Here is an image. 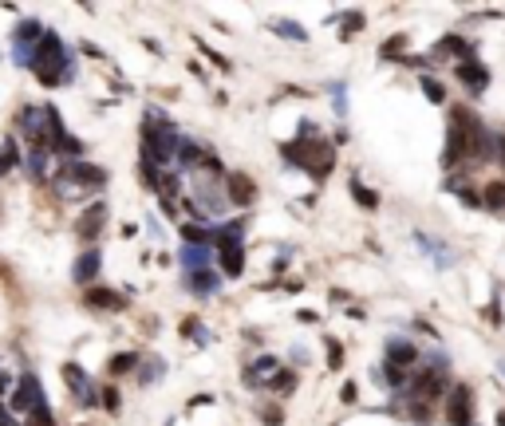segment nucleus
<instances>
[{"label": "nucleus", "mask_w": 505, "mask_h": 426, "mask_svg": "<svg viewBox=\"0 0 505 426\" xmlns=\"http://www.w3.org/2000/svg\"><path fill=\"white\" fill-rule=\"evenodd\" d=\"M186 198L206 213L209 221L229 213V194H225V166L218 162V154H206L198 170H189V189Z\"/></svg>", "instance_id": "nucleus-1"}, {"label": "nucleus", "mask_w": 505, "mask_h": 426, "mask_svg": "<svg viewBox=\"0 0 505 426\" xmlns=\"http://www.w3.org/2000/svg\"><path fill=\"white\" fill-rule=\"evenodd\" d=\"M178 146H182L178 127L166 119V111L150 107L142 115V162H154L158 170H170L178 162Z\"/></svg>", "instance_id": "nucleus-2"}, {"label": "nucleus", "mask_w": 505, "mask_h": 426, "mask_svg": "<svg viewBox=\"0 0 505 426\" xmlns=\"http://www.w3.org/2000/svg\"><path fill=\"white\" fill-rule=\"evenodd\" d=\"M280 158H285V166L304 170L312 182H324L336 170V146L324 139H297V142H280Z\"/></svg>", "instance_id": "nucleus-3"}, {"label": "nucleus", "mask_w": 505, "mask_h": 426, "mask_svg": "<svg viewBox=\"0 0 505 426\" xmlns=\"http://www.w3.org/2000/svg\"><path fill=\"white\" fill-rule=\"evenodd\" d=\"M16 130L24 134L28 146H48V150L56 146L63 134H71V130L63 127L60 111L51 107V103H32V107H24L20 115H16Z\"/></svg>", "instance_id": "nucleus-4"}, {"label": "nucleus", "mask_w": 505, "mask_h": 426, "mask_svg": "<svg viewBox=\"0 0 505 426\" xmlns=\"http://www.w3.org/2000/svg\"><path fill=\"white\" fill-rule=\"evenodd\" d=\"M107 170L95 166V162H60V170H56V194H60L63 201H75V198H87V194H103V186H107Z\"/></svg>", "instance_id": "nucleus-5"}, {"label": "nucleus", "mask_w": 505, "mask_h": 426, "mask_svg": "<svg viewBox=\"0 0 505 426\" xmlns=\"http://www.w3.org/2000/svg\"><path fill=\"white\" fill-rule=\"evenodd\" d=\"M63 387L71 391V399L83 406V411H95L99 406V383H95V375H87L80 363H63Z\"/></svg>", "instance_id": "nucleus-6"}, {"label": "nucleus", "mask_w": 505, "mask_h": 426, "mask_svg": "<svg viewBox=\"0 0 505 426\" xmlns=\"http://www.w3.org/2000/svg\"><path fill=\"white\" fill-rule=\"evenodd\" d=\"M406 391H411V399L435 403V399L450 395V379H446V371H435V367H423V371H415V375H411Z\"/></svg>", "instance_id": "nucleus-7"}, {"label": "nucleus", "mask_w": 505, "mask_h": 426, "mask_svg": "<svg viewBox=\"0 0 505 426\" xmlns=\"http://www.w3.org/2000/svg\"><path fill=\"white\" fill-rule=\"evenodd\" d=\"M213 261H218L221 277H241L245 272V237H218L213 241Z\"/></svg>", "instance_id": "nucleus-8"}, {"label": "nucleus", "mask_w": 505, "mask_h": 426, "mask_svg": "<svg viewBox=\"0 0 505 426\" xmlns=\"http://www.w3.org/2000/svg\"><path fill=\"white\" fill-rule=\"evenodd\" d=\"M446 418H450V426H474V391L466 383L450 387V395H446Z\"/></svg>", "instance_id": "nucleus-9"}, {"label": "nucleus", "mask_w": 505, "mask_h": 426, "mask_svg": "<svg viewBox=\"0 0 505 426\" xmlns=\"http://www.w3.org/2000/svg\"><path fill=\"white\" fill-rule=\"evenodd\" d=\"M107 229V206L103 201H95V206H87L80 213V221H75V237L83 241V245H99V233Z\"/></svg>", "instance_id": "nucleus-10"}, {"label": "nucleus", "mask_w": 505, "mask_h": 426, "mask_svg": "<svg viewBox=\"0 0 505 426\" xmlns=\"http://www.w3.org/2000/svg\"><path fill=\"white\" fill-rule=\"evenodd\" d=\"M20 162H24V170H28L32 182H40V186H48L51 182V150L48 146H24Z\"/></svg>", "instance_id": "nucleus-11"}, {"label": "nucleus", "mask_w": 505, "mask_h": 426, "mask_svg": "<svg viewBox=\"0 0 505 426\" xmlns=\"http://www.w3.org/2000/svg\"><path fill=\"white\" fill-rule=\"evenodd\" d=\"M99 268H103V249L91 245V249H83L80 257H75V265H71V280L83 284V288H91V280L99 277Z\"/></svg>", "instance_id": "nucleus-12"}, {"label": "nucleus", "mask_w": 505, "mask_h": 426, "mask_svg": "<svg viewBox=\"0 0 505 426\" xmlns=\"http://www.w3.org/2000/svg\"><path fill=\"white\" fill-rule=\"evenodd\" d=\"M83 304L95 308V312H127V296L115 292V288H103V284H91L83 292Z\"/></svg>", "instance_id": "nucleus-13"}, {"label": "nucleus", "mask_w": 505, "mask_h": 426, "mask_svg": "<svg viewBox=\"0 0 505 426\" xmlns=\"http://www.w3.org/2000/svg\"><path fill=\"white\" fill-rule=\"evenodd\" d=\"M225 194H229V206H253L257 198V182L249 178V174H225Z\"/></svg>", "instance_id": "nucleus-14"}, {"label": "nucleus", "mask_w": 505, "mask_h": 426, "mask_svg": "<svg viewBox=\"0 0 505 426\" xmlns=\"http://www.w3.org/2000/svg\"><path fill=\"white\" fill-rule=\"evenodd\" d=\"M454 71H458V83H466L474 95L490 87V68H485V63H478V60H458Z\"/></svg>", "instance_id": "nucleus-15"}, {"label": "nucleus", "mask_w": 505, "mask_h": 426, "mask_svg": "<svg viewBox=\"0 0 505 426\" xmlns=\"http://www.w3.org/2000/svg\"><path fill=\"white\" fill-rule=\"evenodd\" d=\"M178 261L186 272H201V268H213V249L209 245H182Z\"/></svg>", "instance_id": "nucleus-16"}, {"label": "nucleus", "mask_w": 505, "mask_h": 426, "mask_svg": "<svg viewBox=\"0 0 505 426\" xmlns=\"http://www.w3.org/2000/svg\"><path fill=\"white\" fill-rule=\"evenodd\" d=\"M186 288L194 296H213L221 288V272L218 268H201V272H186Z\"/></svg>", "instance_id": "nucleus-17"}, {"label": "nucleus", "mask_w": 505, "mask_h": 426, "mask_svg": "<svg viewBox=\"0 0 505 426\" xmlns=\"http://www.w3.org/2000/svg\"><path fill=\"white\" fill-rule=\"evenodd\" d=\"M418 359V347L411 344V339H387V363L391 367H403V371H411V363Z\"/></svg>", "instance_id": "nucleus-18"}, {"label": "nucleus", "mask_w": 505, "mask_h": 426, "mask_svg": "<svg viewBox=\"0 0 505 426\" xmlns=\"http://www.w3.org/2000/svg\"><path fill=\"white\" fill-rule=\"evenodd\" d=\"M415 241L423 245L426 257H435V265H438V268H450V265H454V253H450V245H446V241L430 237V233H415Z\"/></svg>", "instance_id": "nucleus-19"}, {"label": "nucleus", "mask_w": 505, "mask_h": 426, "mask_svg": "<svg viewBox=\"0 0 505 426\" xmlns=\"http://www.w3.org/2000/svg\"><path fill=\"white\" fill-rule=\"evenodd\" d=\"M139 363H142V351H119V356L107 359V375L111 379H127V375L139 371Z\"/></svg>", "instance_id": "nucleus-20"}, {"label": "nucleus", "mask_w": 505, "mask_h": 426, "mask_svg": "<svg viewBox=\"0 0 505 426\" xmlns=\"http://www.w3.org/2000/svg\"><path fill=\"white\" fill-rule=\"evenodd\" d=\"M265 387L268 391H277V395H292V391L300 387V375L292 371V367H277V371L265 379Z\"/></svg>", "instance_id": "nucleus-21"}, {"label": "nucleus", "mask_w": 505, "mask_h": 426, "mask_svg": "<svg viewBox=\"0 0 505 426\" xmlns=\"http://www.w3.org/2000/svg\"><path fill=\"white\" fill-rule=\"evenodd\" d=\"M435 56H438V60H442V56H462V60H474V48H470L462 36L450 32V36H442V40L435 44Z\"/></svg>", "instance_id": "nucleus-22"}, {"label": "nucleus", "mask_w": 505, "mask_h": 426, "mask_svg": "<svg viewBox=\"0 0 505 426\" xmlns=\"http://www.w3.org/2000/svg\"><path fill=\"white\" fill-rule=\"evenodd\" d=\"M44 32H48V28H44L40 20H20V24H16V32H12V40H16V44H28V48H36V44L44 40Z\"/></svg>", "instance_id": "nucleus-23"}, {"label": "nucleus", "mask_w": 505, "mask_h": 426, "mask_svg": "<svg viewBox=\"0 0 505 426\" xmlns=\"http://www.w3.org/2000/svg\"><path fill=\"white\" fill-rule=\"evenodd\" d=\"M482 206L490 209V213H505V182H485Z\"/></svg>", "instance_id": "nucleus-24"}, {"label": "nucleus", "mask_w": 505, "mask_h": 426, "mask_svg": "<svg viewBox=\"0 0 505 426\" xmlns=\"http://www.w3.org/2000/svg\"><path fill=\"white\" fill-rule=\"evenodd\" d=\"M139 174H142V182H146L150 194H162V186H166V170H158L154 162H139Z\"/></svg>", "instance_id": "nucleus-25"}, {"label": "nucleus", "mask_w": 505, "mask_h": 426, "mask_svg": "<svg viewBox=\"0 0 505 426\" xmlns=\"http://www.w3.org/2000/svg\"><path fill=\"white\" fill-rule=\"evenodd\" d=\"M16 162H20V146H16V139L8 134V139L0 142V178H4V174L16 166Z\"/></svg>", "instance_id": "nucleus-26"}, {"label": "nucleus", "mask_w": 505, "mask_h": 426, "mask_svg": "<svg viewBox=\"0 0 505 426\" xmlns=\"http://www.w3.org/2000/svg\"><path fill=\"white\" fill-rule=\"evenodd\" d=\"M162 371H166V359H142L135 375H139V383H142V387H150L154 379H162Z\"/></svg>", "instance_id": "nucleus-27"}, {"label": "nucleus", "mask_w": 505, "mask_h": 426, "mask_svg": "<svg viewBox=\"0 0 505 426\" xmlns=\"http://www.w3.org/2000/svg\"><path fill=\"white\" fill-rule=\"evenodd\" d=\"M178 332H182V339H198V344H209V332H206V324H201L198 316H186Z\"/></svg>", "instance_id": "nucleus-28"}, {"label": "nucleus", "mask_w": 505, "mask_h": 426, "mask_svg": "<svg viewBox=\"0 0 505 426\" xmlns=\"http://www.w3.org/2000/svg\"><path fill=\"white\" fill-rule=\"evenodd\" d=\"M257 411V418L265 426H285V406H277V403H261V406H253Z\"/></svg>", "instance_id": "nucleus-29"}, {"label": "nucleus", "mask_w": 505, "mask_h": 426, "mask_svg": "<svg viewBox=\"0 0 505 426\" xmlns=\"http://www.w3.org/2000/svg\"><path fill=\"white\" fill-rule=\"evenodd\" d=\"M273 32H277V36H285V40H297V44L308 40V32L300 28L297 20H277V24H273Z\"/></svg>", "instance_id": "nucleus-30"}, {"label": "nucleus", "mask_w": 505, "mask_h": 426, "mask_svg": "<svg viewBox=\"0 0 505 426\" xmlns=\"http://www.w3.org/2000/svg\"><path fill=\"white\" fill-rule=\"evenodd\" d=\"M411 422H415V426H430V422H435V411H430V403H423V399H411Z\"/></svg>", "instance_id": "nucleus-31"}, {"label": "nucleus", "mask_w": 505, "mask_h": 426, "mask_svg": "<svg viewBox=\"0 0 505 426\" xmlns=\"http://www.w3.org/2000/svg\"><path fill=\"white\" fill-rule=\"evenodd\" d=\"M351 198H356L363 209H375V206H379V198H375V194H371V189L363 186V182H351Z\"/></svg>", "instance_id": "nucleus-32"}, {"label": "nucleus", "mask_w": 505, "mask_h": 426, "mask_svg": "<svg viewBox=\"0 0 505 426\" xmlns=\"http://www.w3.org/2000/svg\"><path fill=\"white\" fill-rule=\"evenodd\" d=\"M324 344H328V367L339 371V367H344V344H339V339H324Z\"/></svg>", "instance_id": "nucleus-33"}, {"label": "nucleus", "mask_w": 505, "mask_h": 426, "mask_svg": "<svg viewBox=\"0 0 505 426\" xmlns=\"http://www.w3.org/2000/svg\"><path fill=\"white\" fill-rule=\"evenodd\" d=\"M423 91H426V99L430 103H446V87L438 80H430V75H423Z\"/></svg>", "instance_id": "nucleus-34"}, {"label": "nucleus", "mask_w": 505, "mask_h": 426, "mask_svg": "<svg viewBox=\"0 0 505 426\" xmlns=\"http://www.w3.org/2000/svg\"><path fill=\"white\" fill-rule=\"evenodd\" d=\"M32 51H36V48H28V44H16V40H12V63H20V68H32Z\"/></svg>", "instance_id": "nucleus-35"}, {"label": "nucleus", "mask_w": 505, "mask_h": 426, "mask_svg": "<svg viewBox=\"0 0 505 426\" xmlns=\"http://www.w3.org/2000/svg\"><path fill=\"white\" fill-rule=\"evenodd\" d=\"M198 48H201V51H206V56H209V63H213V68H221V71H233V63H229L225 56H221V51H213V48H209L206 40H198Z\"/></svg>", "instance_id": "nucleus-36"}, {"label": "nucleus", "mask_w": 505, "mask_h": 426, "mask_svg": "<svg viewBox=\"0 0 505 426\" xmlns=\"http://www.w3.org/2000/svg\"><path fill=\"white\" fill-rule=\"evenodd\" d=\"M99 403H103V411L115 415V411H119V391H115V387H99Z\"/></svg>", "instance_id": "nucleus-37"}, {"label": "nucleus", "mask_w": 505, "mask_h": 426, "mask_svg": "<svg viewBox=\"0 0 505 426\" xmlns=\"http://www.w3.org/2000/svg\"><path fill=\"white\" fill-rule=\"evenodd\" d=\"M359 28H363V12H347V16H344V40H347V36H356Z\"/></svg>", "instance_id": "nucleus-38"}, {"label": "nucleus", "mask_w": 505, "mask_h": 426, "mask_svg": "<svg viewBox=\"0 0 505 426\" xmlns=\"http://www.w3.org/2000/svg\"><path fill=\"white\" fill-rule=\"evenodd\" d=\"M12 391H16V375H12V371H8L4 363H0V399L12 395Z\"/></svg>", "instance_id": "nucleus-39"}, {"label": "nucleus", "mask_w": 505, "mask_h": 426, "mask_svg": "<svg viewBox=\"0 0 505 426\" xmlns=\"http://www.w3.org/2000/svg\"><path fill=\"white\" fill-rule=\"evenodd\" d=\"M406 48V36H391V40L383 44V60H391V56H399V51Z\"/></svg>", "instance_id": "nucleus-40"}, {"label": "nucleus", "mask_w": 505, "mask_h": 426, "mask_svg": "<svg viewBox=\"0 0 505 426\" xmlns=\"http://www.w3.org/2000/svg\"><path fill=\"white\" fill-rule=\"evenodd\" d=\"M494 158L505 166V134H494Z\"/></svg>", "instance_id": "nucleus-41"}, {"label": "nucleus", "mask_w": 505, "mask_h": 426, "mask_svg": "<svg viewBox=\"0 0 505 426\" xmlns=\"http://www.w3.org/2000/svg\"><path fill=\"white\" fill-rule=\"evenodd\" d=\"M0 426H20L16 418H12V411L4 406V399H0Z\"/></svg>", "instance_id": "nucleus-42"}, {"label": "nucleus", "mask_w": 505, "mask_h": 426, "mask_svg": "<svg viewBox=\"0 0 505 426\" xmlns=\"http://www.w3.org/2000/svg\"><path fill=\"white\" fill-rule=\"evenodd\" d=\"M339 399H344V403H356V383H344V391H339Z\"/></svg>", "instance_id": "nucleus-43"}, {"label": "nucleus", "mask_w": 505, "mask_h": 426, "mask_svg": "<svg viewBox=\"0 0 505 426\" xmlns=\"http://www.w3.org/2000/svg\"><path fill=\"white\" fill-rule=\"evenodd\" d=\"M146 229H150V237H154V241H162V225L154 218H146Z\"/></svg>", "instance_id": "nucleus-44"}, {"label": "nucleus", "mask_w": 505, "mask_h": 426, "mask_svg": "<svg viewBox=\"0 0 505 426\" xmlns=\"http://www.w3.org/2000/svg\"><path fill=\"white\" fill-rule=\"evenodd\" d=\"M288 261H292V253H280V257H277V261H273V268H277V272H280V268H285V265H288Z\"/></svg>", "instance_id": "nucleus-45"}, {"label": "nucleus", "mask_w": 505, "mask_h": 426, "mask_svg": "<svg viewBox=\"0 0 505 426\" xmlns=\"http://www.w3.org/2000/svg\"><path fill=\"white\" fill-rule=\"evenodd\" d=\"M501 375H505V363H501Z\"/></svg>", "instance_id": "nucleus-46"}]
</instances>
